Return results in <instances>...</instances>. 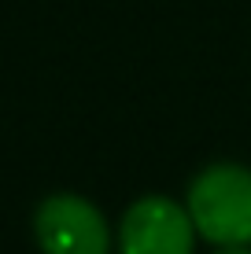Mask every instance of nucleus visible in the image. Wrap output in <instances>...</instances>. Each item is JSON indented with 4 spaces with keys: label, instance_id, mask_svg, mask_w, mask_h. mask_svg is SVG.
<instances>
[{
    "label": "nucleus",
    "instance_id": "obj_2",
    "mask_svg": "<svg viewBox=\"0 0 251 254\" xmlns=\"http://www.w3.org/2000/svg\"><path fill=\"white\" fill-rule=\"evenodd\" d=\"M33 240L41 254H111L115 229L103 210L78 191H52L33 210Z\"/></svg>",
    "mask_w": 251,
    "mask_h": 254
},
{
    "label": "nucleus",
    "instance_id": "obj_4",
    "mask_svg": "<svg viewBox=\"0 0 251 254\" xmlns=\"http://www.w3.org/2000/svg\"><path fill=\"white\" fill-rule=\"evenodd\" d=\"M211 254H251V247H214Z\"/></svg>",
    "mask_w": 251,
    "mask_h": 254
},
{
    "label": "nucleus",
    "instance_id": "obj_1",
    "mask_svg": "<svg viewBox=\"0 0 251 254\" xmlns=\"http://www.w3.org/2000/svg\"><path fill=\"white\" fill-rule=\"evenodd\" d=\"M196 232L211 247H251V170L211 162L192 177L185 195Z\"/></svg>",
    "mask_w": 251,
    "mask_h": 254
},
{
    "label": "nucleus",
    "instance_id": "obj_3",
    "mask_svg": "<svg viewBox=\"0 0 251 254\" xmlns=\"http://www.w3.org/2000/svg\"><path fill=\"white\" fill-rule=\"evenodd\" d=\"M196 240L188 206L170 195H141L115 229L118 254H196Z\"/></svg>",
    "mask_w": 251,
    "mask_h": 254
}]
</instances>
